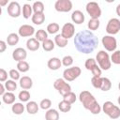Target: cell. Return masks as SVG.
I'll list each match as a JSON object with an SVG mask.
<instances>
[{
	"label": "cell",
	"mask_w": 120,
	"mask_h": 120,
	"mask_svg": "<svg viewBox=\"0 0 120 120\" xmlns=\"http://www.w3.org/2000/svg\"><path fill=\"white\" fill-rule=\"evenodd\" d=\"M39 46H40L39 41H38L36 38H29V39L26 41V48H27L29 51L35 52V51L38 50Z\"/></svg>",
	"instance_id": "17"
},
{
	"label": "cell",
	"mask_w": 120,
	"mask_h": 120,
	"mask_svg": "<svg viewBox=\"0 0 120 120\" xmlns=\"http://www.w3.org/2000/svg\"><path fill=\"white\" fill-rule=\"evenodd\" d=\"M48 68L52 70H57L61 68L62 66V60H60L58 57H52L49 59L48 63Z\"/></svg>",
	"instance_id": "15"
},
{
	"label": "cell",
	"mask_w": 120,
	"mask_h": 120,
	"mask_svg": "<svg viewBox=\"0 0 120 120\" xmlns=\"http://www.w3.org/2000/svg\"><path fill=\"white\" fill-rule=\"evenodd\" d=\"M5 87L8 92H12L17 89V83L13 80H8L5 82Z\"/></svg>",
	"instance_id": "33"
},
{
	"label": "cell",
	"mask_w": 120,
	"mask_h": 120,
	"mask_svg": "<svg viewBox=\"0 0 120 120\" xmlns=\"http://www.w3.org/2000/svg\"><path fill=\"white\" fill-rule=\"evenodd\" d=\"M53 87L59 92L60 95H62L63 97L66 96L67 94H68L69 92H71V86L62 78H59L57 80L54 81L53 82Z\"/></svg>",
	"instance_id": "5"
},
{
	"label": "cell",
	"mask_w": 120,
	"mask_h": 120,
	"mask_svg": "<svg viewBox=\"0 0 120 120\" xmlns=\"http://www.w3.org/2000/svg\"><path fill=\"white\" fill-rule=\"evenodd\" d=\"M74 45L78 52L86 54L91 53L97 49L98 38L90 30H82L75 35Z\"/></svg>",
	"instance_id": "1"
},
{
	"label": "cell",
	"mask_w": 120,
	"mask_h": 120,
	"mask_svg": "<svg viewBox=\"0 0 120 120\" xmlns=\"http://www.w3.org/2000/svg\"><path fill=\"white\" fill-rule=\"evenodd\" d=\"M5 89H6V87H5V84H3V83H0V95L1 96H3L6 92H5Z\"/></svg>",
	"instance_id": "48"
},
{
	"label": "cell",
	"mask_w": 120,
	"mask_h": 120,
	"mask_svg": "<svg viewBox=\"0 0 120 120\" xmlns=\"http://www.w3.org/2000/svg\"><path fill=\"white\" fill-rule=\"evenodd\" d=\"M118 89L120 90V82H119V83H118Z\"/></svg>",
	"instance_id": "52"
},
{
	"label": "cell",
	"mask_w": 120,
	"mask_h": 120,
	"mask_svg": "<svg viewBox=\"0 0 120 120\" xmlns=\"http://www.w3.org/2000/svg\"><path fill=\"white\" fill-rule=\"evenodd\" d=\"M102 78H103V77H95V76H93L92 79H91L92 85H93L95 88L100 89L101 84H102Z\"/></svg>",
	"instance_id": "38"
},
{
	"label": "cell",
	"mask_w": 120,
	"mask_h": 120,
	"mask_svg": "<svg viewBox=\"0 0 120 120\" xmlns=\"http://www.w3.org/2000/svg\"><path fill=\"white\" fill-rule=\"evenodd\" d=\"M111 87H112V82H111L110 79L105 78V77L102 78V84H101L100 89H101L102 91L106 92V91H109V90L111 89Z\"/></svg>",
	"instance_id": "36"
},
{
	"label": "cell",
	"mask_w": 120,
	"mask_h": 120,
	"mask_svg": "<svg viewBox=\"0 0 120 120\" xmlns=\"http://www.w3.org/2000/svg\"><path fill=\"white\" fill-rule=\"evenodd\" d=\"M32 8H33L34 13H43V11H44V5H43V3L40 2V1L35 2V3L33 4Z\"/></svg>",
	"instance_id": "30"
},
{
	"label": "cell",
	"mask_w": 120,
	"mask_h": 120,
	"mask_svg": "<svg viewBox=\"0 0 120 120\" xmlns=\"http://www.w3.org/2000/svg\"><path fill=\"white\" fill-rule=\"evenodd\" d=\"M36 38L38 40V41H41V42H44L45 40L48 39V33L43 30V29H39L36 32Z\"/></svg>",
	"instance_id": "27"
},
{
	"label": "cell",
	"mask_w": 120,
	"mask_h": 120,
	"mask_svg": "<svg viewBox=\"0 0 120 120\" xmlns=\"http://www.w3.org/2000/svg\"><path fill=\"white\" fill-rule=\"evenodd\" d=\"M54 46H55V43L52 40V39H47V40H45L44 42H42V48H43V50L44 51H46V52H51V51H52L53 49H54Z\"/></svg>",
	"instance_id": "28"
},
{
	"label": "cell",
	"mask_w": 120,
	"mask_h": 120,
	"mask_svg": "<svg viewBox=\"0 0 120 120\" xmlns=\"http://www.w3.org/2000/svg\"><path fill=\"white\" fill-rule=\"evenodd\" d=\"M8 72L4 68H0V82L8 81Z\"/></svg>",
	"instance_id": "46"
},
{
	"label": "cell",
	"mask_w": 120,
	"mask_h": 120,
	"mask_svg": "<svg viewBox=\"0 0 120 120\" xmlns=\"http://www.w3.org/2000/svg\"><path fill=\"white\" fill-rule=\"evenodd\" d=\"M91 72H92L93 76H95V77H101V68H100L98 66L95 67V68L91 70Z\"/></svg>",
	"instance_id": "45"
},
{
	"label": "cell",
	"mask_w": 120,
	"mask_h": 120,
	"mask_svg": "<svg viewBox=\"0 0 120 120\" xmlns=\"http://www.w3.org/2000/svg\"><path fill=\"white\" fill-rule=\"evenodd\" d=\"M26 56H27V52L23 48H17L12 52V58L17 62L24 61Z\"/></svg>",
	"instance_id": "14"
},
{
	"label": "cell",
	"mask_w": 120,
	"mask_h": 120,
	"mask_svg": "<svg viewBox=\"0 0 120 120\" xmlns=\"http://www.w3.org/2000/svg\"><path fill=\"white\" fill-rule=\"evenodd\" d=\"M102 45L105 48V50H107L108 52H114L117 46V41L115 39V38H113L112 36L107 35L104 36L101 39Z\"/></svg>",
	"instance_id": "8"
},
{
	"label": "cell",
	"mask_w": 120,
	"mask_h": 120,
	"mask_svg": "<svg viewBox=\"0 0 120 120\" xmlns=\"http://www.w3.org/2000/svg\"><path fill=\"white\" fill-rule=\"evenodd\" d=\"M18 98L22 102H28L30 99V93L27 90H22L19 93Z\"/></svg>",
	"instance_id": "34"
},
{
	"label": "cell",
	"mask_w": 120,
	"mask_h": 120,
	"mask_svg": "<svg viewBox=\"0 0 120 120\" xmlns=\"http://www.w3.org/2000/svg\"><path fill=\"white\" fill-rule=\"evenodd\" d=\"M25 108L29 114H35L38 112V105L36 101H28Z\"/></svg>",
	"instance_id": "20"
},
{
	"label": "cell",
	"mask_w": 120,
	"mask_h": 120,
	"mask_svg": "<svg viewBox=\"0 0 120 120\" xmlns=\"http://www.w3.org/2000/svg\"><path fill=\"white\" fill-rule=\"evenodd\" d=\"M58 108H59V110L61 111V112H69L70 110H71V104H69L68 102H67L66 100H62V101H60L59 103H58Z\"/></svg>",
	"instance_id": "29"
},
{
	"label": "cell",
	"mask_w": 120,
	"mask_h": 120,
	"mask_svg": "<svg viewBox=\"0 0 120 120\" xmlns=\"http://www.w3.org/2000/svg\"><path fill=\"white\" fill-rule=\"evenodd\" d=\"M79 99L82 102V104L84 107V109H86V110H90L91 107L96 102H98L96 100L95 97L90 92H88V91H82V92H81L80 95H79Z\"/></svg>",
	"instance_id": "4"
},
{
	"label": "cell",
	"mask_w": 120,
	"mask_h": 120,
	"mask_svg": "<svg viewBox=\"0 0 120 120\" xmlns=\"http://www.w3.org/2000/svg\"><path fill=\"white\" fill-rule=\"evenodd\" d=\"M117 102H118V104L120 105V96L118 97V98H117Z\"/></svg>",
	"instance_id": "51"
},
{
	"label": "cell",
	"mask_w": 120,
	"mask_h": 120,
	"mask_svg": "<svg viewBox=\"0 0 120 120\" xmlns=\"http://www.w3.org/2000/svg\"><path fill=\"white\" fill-rule=\"evenodd\" d=\"M8 0H4V1H1L0 0V6H5L6 4H8Z\"/></svg>",
	"instance_id": "50"
},
{
	"label": "cell",
	"mask_w": 120,
	"mask_h": 120,
	"mask_svg": "<svg viewBox=\"0 0 120 120\" xmlns=\"http://www.w3.org/2000/svg\"><path fill=\"white\" fill-rule=\"evenodd\" d=\"M59 28H60V26H59V24L58 23H56V22H52V23H50V24H48V26H47V32L49 33V34H56L58 31H59Z\"/></svg>",
	"instance_id": "32"
},
{
	"label": "cell",
	"mask_w": 120,
	"mask_h": 120,
	"mask_svg": "<svg viewBox=\"0 0 120 120\" xmlns=\"http://www.w3.org/2000/svg\"><path fill=\"white\" fill-rule=\"evenodd\" d=\"M102 110L110 118L117 119L120 117V109L116 105H114L112 101H105L102 106Z\"/></svg>",
	"instance_id": "3"
},
{
	"label": "cell",
	"mask_w": 120,
	"mask_h": 120,
	"mask_svg": "<svg viewBox=\"0 0 120 120\" xmlns=\"http://www.w3.org/2000/svg\"><path fill=\"white\" fill-rule=\"evenodd\" d=\"M73 64V58L70 55H66L62 59V65L65 67H69Z\"/></svg>",
	"instance_id": "42"
},
{
	"label": "cell",
	"mask_w": 120,
	"mask_h": 120,
	"mask_svg": "<svg viewBox=\"0 0 120 120\" xmlns=\"http://www.w3.org/2000/svg\"><path fill=\"white\" fill-rule=\"evenodd\" d=\"M120 31V21L117 18H112L109 20L107 26H106V32L110 35H115Z\"/></svg>",
	"instance_id": "9"
},
{
	"label": "cell",
	"mask_w": 120,
	"mask_h": 120,
	"mask_svg": "<svg viewBox=\"0 0 120 120\" xmlns=\"http://www.w3.org/2000/svg\"><path fill=\"white\" fill-rule=\"evenodd\" d=\"M8 14L12 18H18L21 15V6L18 2L12 1L8 4L7 8Z\"/></svg>",
	"instance_id": "11"
},
{
	"label": "cell",
	"mask_w": 120,
	"mask_h": 120,
	"mask_svg": "<svg viewBox=\"0 0 120 120\" xmlns=\"http://www.w3.org/2000/svg\"><path fill=\"white\" fill-rule=\"evenodd\" d=\"M115 11H116V14L120 17V4H118L117 5V7H116V9H115Z\"/></svg>",
	"instance_id": "49"
},
{
	"label": "cell",
	"mask_w": 120,
	"mask_h": 120,
	"mask_svg": "<svg viewBox=\"0 0 120 120\" xmlns=\"http://www.w3.org/2000/svg\"><path fill=\"white\" fill-rule=\"evenodd\" d=\"M93 114H98L100 112H101V107H100V105L98 104V102H96L92 107H91V109L89 110Z\"/></svg>",
	"instance_id": "44"
},
{
	"label": "cell",
	"mask_w": 120,
	"mask_h": 120,
	"mask_svg": "<svg viewBox=\"0 0 120 120\" xmlns=\"http://www.w3.org/2000/svg\"><path fill=\"white\" fill-rule=\"evenodd\" d=\"M18 33H19V36H21L22 38L31 37L32 35L35 34V28L29 24H22V26H20Z\"/></svg>",
	"instance_id": "13"
},
{
	"label": "cell",
	"mask_w": 120,
	"mask_h": 120,
	"mask_svg": "<svg viewBox=\"0 0 120 120\" xmlns=\"http://www.w3.org/2000/svg\"><path fill=\"white\" fill-rule=\"evenodd\" d=\"M74 33H75V27L71 22L65 23L61 29V35L67 39L72 38L74 36Z\"/></svg>",
	"instance_id": "12"
},
{
	"label": "cell",
	"mask_w": 120,
	"mask_h": 120,
	"mask_svg": "<svg viewBox=\"0 0 120 120\" xmlns=\"http://www.w3.org/2000/svg\"><path fill=\"white\" fill-rule=\"evenodd\" d=\"M15 98H16V97L12 92H6L2 96V99H3L4 103H6V104H14Z\"/></svg>",
	"instance_id": "22"
},
{
	"label": "cell",
	"mask_w": 120,
	"mask_h": 120,
	"mask_svg": "<svg viewBox=\"0 0 120 120\" xmlns=\"http://www.w3.org/2000/svg\"><path fill=\"white\" fill-rule=\"evenodd\" d=\"M84 66H85V68L87 69V70H92L95 67H97L98 65H97V61L94 59V58H88L86 61H85V63H84Z\"/></svg>",
	"instance_id": "37"
},
{
	"label": "cell",
	"mask_w": 120,
	"mask_h": 120,
	"mask_svg": "<svg viewBox=\"0 0 120 120\" xmlns=\"http://www.w3.org/2000/svg\"><path fill=\"white\" fill-rule=\"evenodd\" d=\"M30 67H29V64L26 62V61H21V62H18L17 64V69L20 71V72H27L29 70Z\"/></svg>",
	"instance_id": "31"
},
{
	"label": "cell",
	"mask_w": 120,
	"mask_h": 120,
	"mask_svg": "<svg viewBox=\"0 0 120 120\" xmlns=\"http://www.w3.org/2000/svg\"><path fill=\"white\" fill-rule=\"evenodd\" d=\"M45 120H59V112L55 109H49L45 113Z\"/></svg>",
	"instance_id": "19"
},
{
	"label": "cell",
	"mask_w": 120,
	"mask_h": 120,
	"mask_svg": "<svg viewBox=\"0 0 120 120\" xmlns=\"http://www.w3.org/2000/svg\"><path fill=\"white\" fill-rule=\"evenodd\" d=\"M33 85V81L30 77L28 76H23L20 79V86L24 89V90H27V89H30Z\"/></svg>",
	"instance_id": "18"
},
{
	"label": "cell",
	"mask_w": 120,
	"mask_h": 120,
	"mask_svg": "<svg viewBox=\"0 0 120 120\" xmlns=\"http://www.w3.org/2000/svg\"><path fill=\"white\" fill-rule=\"evenodd\" d=\"M82 73V70L79 67H72L66 68L63 72V77L64 80L67 82H72L75 79H77Z\"/></svg>",
	"instance_id": "6"
},
{
	"label": "cell",
	"mask_w": 120,
	"mask_h": 120,
	"mask_svg": "<svg viewBox=\"0 0 120 120\" xmlns=\"http://www.w3.org/2000/svg\"><path fill=\"white\" fill-rule=\"evenodd\" d=\"M111 62L115 65H120V50L114 51L111 56Z\"/></svg>",
	"instance_id": "39"
},
{
	"label": "cell",
	"mask_w": 120,
	"mask_h": 120,
	"mask_svg": "<svg viewBox=\"0 0 120 120\" xmlns=\"http://www.w3.org/2000/svg\"><path fill=\"white\" fill-rule=\"evenodd\" d=\"M96 61L98 64V67L103 69V70H108L110 69L111 66H112V62H111V57L109 56L108 52H106L105 51H99L97 53L96 56Z\"/></svg>",
	"instance_id": "2"
},
{
	"label": "cell",
	"mask_w": 120,
	"mask_h": 120,
	"mask_svg": "<svg viewBox=\"0 0 120 120\" xmlns=\"http://www.w3.org/2000/svg\"><path fill=\"white\" fill-rule=\"evenodd\" d=\"M19 42V35L16 33H11L7 38V43L9 46H14Z\"/></svg>",
	"instance_id": "26"
},
{
	"label": "cell",
	"mask_w": 120,
	"mask_h": 120,
	"mask_svg": "<svg viewBox=\"0 0 120 120\" xmlns=\"http://www.w3.org/2000/svg\"><path fill=\"white\" fill-rule=\"evenodd\" d=\"M54 8L58 12H68L72 9V2L70 0H57Z\"/></svg>",
	"instance_id": "10"
},
{
	"label": "cell",
	"mask_w": 120,
	"mask_h": 120,
	"mask_svg": "<svg viewBox=\"0 0 120 120\" xmlns=\"http://www.w3.org/2000/svg\"><path fill=\"white\" fill-rule=\"evenodd\" d=\"M45 21V15L44 13H34L32 16V22H34L37 25H40Z\"/></svg>",
	"instance_id": "23"
},
{
	"label": "cell",
	"mask_w": 120,
	"mask_h": 120,
	"mask_svg": "<svg viewBox=\"0 0 120 120\" xmlns=\"http://www.w3.org/2000/svg\"><path fill=\"white\" fill-rule=\"evenodd\" d=\"M71 20L76 24H81L84 22V15L81 10H75L71 14Z\"/></svg>",
	"instance_id": "16"
},
{
	"label": "cell",
	"mask_w": 120,
	"mask_h": 120,
	"mask_svg": "<svg viewBox=\"0 0 120 120\" xmlns=\"http://www.w3.org/2000/svg\"><path fill=\"white\" fill-rule=\"evenodd\" d=\"M9 76L13 81H17L20 80V71L17 69H10L9 70Z\"/></svg>",
	"instance_id": "43"
},
{
	"label": "cell",
	"mask_w": 120,
	"mask_h": 120,
	"mask_svg": "<svg viewBox=\"0 0 120 120\" xmlns=\"http://www.w3.org/2000/svg\"><path fill=\"white\" fill-rule=\"evenodd\" d=\"M32 12H33L32 6H30L29 4H24L22 6V16L24 19H29L31 16H33Z\"/></svg>",
	"instance_id": "25"
},
{
	"label": "cell",
	"mask_w": 120,
	"mask_h": 120,
	"mask_svg": "<svg viewBox=\"0 0 120 120\" xmlns=\"http://www.w3.org/2000/svg\"><path fill=\"white\" fill-rule=\"evenodd\" d=\"M7 49V43L4 40H0V52H4Z\"/></svg>",
	"instance_id": "47"
},
{
	"label": "cell",
	"mask_w": 120,
	"mask_h": 120,
	"mask_svg": "<svg viewBox=\"0 0 120 120\" xmlns=\"http://www.w3.org/2000/svg\"><path fill=\"white\" fill-rule=\"evenodd\" d=\"M11 111L14 114H17V115H20L24 111V106L22 105V103L21 102H15L12 107H11Z\"/></svg>",
	"instance_id": "24"
},
{
	"label": "cell",
	"mask_w": 120,
	"mask_h": 120,
	"mask_svg": "<svg viewBox=\"0 0 120 120\" xmlns=\"http://www.w3.org/2000/svg\"><path fill=\"white\" fill-rule=\"evenodd\" d=\"M51 105H52V101H51V99H49V98H44V99H42V100L40 101V103H39L40 108L43 109V110H49L50 107H51Z\"/></svg>",
	"instance_id": "41"
},
{
	"label": "cell",
	"mask_w": 120,
	"mask_h": 120,
	"mask_svg": "<svg viewBox=\"0 0 120 120\" xmlns=\"http://www.w3.org/2000/svg\"><path fill=\"white\" fill-rule=\"evenodd\" d=\"M85 8L91 19H98L101 16V9L97 2H88Z\"/></svg>",
	"instance_id": "7"
},
{
	"label": "cell",
	"mask_w": 120,
	"mask_h": 120,
	"mask_svg": "<svg viewBox=\"0 0 120 120\" xmlns=\"http://www.w3.org/2000/svg\"><path fill=\"white\" fill-rule=\"evenodd\" d=\"M54 43L57 45L59 48H65L68 45V39L65 38L61 34H58L54 38Z\"/></svg>",
	"instance_id": "21"
},
{
	"label": "cell",
	"mask_w": 120,
	"mask_h": 120,
	"mask_svg": "<svg viewBox=\"0 0 120 120\" xmlns=\"http://www.w3.org/2000/svg\"><path fill=\"white\" fill-rule=\"evenodd\" d=\"M63 99L66 100L67 102H68L69 104H73L76 101V95L73 92H69L68 94H67L66 96L63 97Z\"/></svg>",
	"instance_id": "40"
},
{
	"label": "cell",
	"mask_w": 120,
	"mask_h": 120,
	"mask_svg": "<svg viewBox=\"0 0 120 120\" xmlns=\"http://www.w3.org/2000/svg\"><path fill=\"white\" fill-rule=\"evenodd\" d=\"M99 21L98 19H90L88 23H87V26L89 28V30H97L98 27H99Z\"/></svg>",
	"instance_id": "35"
}]
</instances>
